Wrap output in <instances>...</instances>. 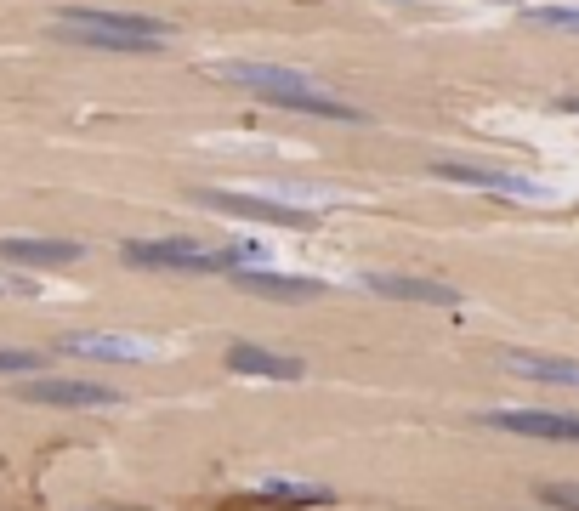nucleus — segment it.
I'll return each mask as SVG.
<instances>
[{"label":"nucleus","instance_id":"obj_1","mask_svg":"<svg viewBox=\"0 0 579 511\" xmlns=\"http://www.w3.org/2000/svg\"><path fill=\"white\" fill-rule=\"evenodd\" d=\"M222 80H233V86L256 91L262 103H279L290 108V114H318V120H358V108L341 103V97H330V91H318L313 74L301 69H284V63H222Z\"/></svg>","mask_w":579,"mask_h":511},{"label":"nucleus","instance_id":"obj_2","mask_svg":"<svg viewBox=\"0 0 579 511\" xmlns=\"http://www.w3.org/2000/svg\"><path fill=\"white\" fill-rule=\"evenodd\" d=\"M52 29L63 40L103 46V52H165V40H171V23L142 18V12H103V6H63Z\"/></svg>","mask_w":579,"mask_h":511},{"label":"nucleus","instance_id":"obj_3","mask_svg":"<svg viewBox=\"0 0 579 511\" xmlns=\"http://www.w3.org/2000/svg\"><path fill=\"white\" fill-rule=\"evenodd\" d=\"M120 256L131 267H159V273H239L245 262H256V250L245 245L211 250L193 239H125Z\"/></svg>","mask_w":579,"mask_h":511},{"label":"nucleus","instance_id":"obj_4","mask_svg":"<svg viewBox=\"0 0 579 511\" xmlns=\"http://www.w3.org/2000/svg\"><path fill=\"white\" fill-rule=\"evenodd\" d=\"M199 205L222 216H245V222H267V228H313V211H296V205H279V199H256V194H228V188H199Z\"/></svg>","mask_w":579,"mask_h":511},{"label":"nucleus","instance_id":"obj_5","mask_svg":"<svg viewBox=\"0 0 579 511\" xmlns=\"http://www.w3.org/2000/svg\"><path fill=\"white\" fill-rule=\"evenodd\" d=\"M18 398L52 404V409H108V404H120V392L103 387V381H57V375H29L18 387Z\"/></svg>","mask_w":579,"mask_h":511},{"label":"nucleus","instance_id":"obj_6","mask_svg":"<svg viewBox=\"0 0 579 511\" xmlns=\"http://www.w3.org/2000/svg\"><path fill=\"white\" fill-rule=\"evenodd\" d=\"M477 421L540 443H579V415H557V409H494V415H477Z\"/></svg>","mask_w":579,"mask_h":511},{"label":"nucleus","instance_id":"obj_7","mask_svg":"<svg viewBox=\"0 0 579 511\" xmlns=\"http://www.w3.org/2000/svg\"><path fill=\"white\" fill-rule=\"evenodd\" d=\"M63 353H80V358H103V364H137V358H154V341H142V335L80 330V335H63Z\"/></svg>","mask_w":579,"mask_h":511},{"label":"nucleus","instance_id":"obj_8","mask_svg":"<svg viewBox=\"0 0 579 511\" xmlns=\"http://www.w3.org/2000/svg\"><path fill=\"white\" fill-rule=\"evenodd\" d=\"M0 262L6 267H69L80 262L74 239H0Z\"/></svg>","mask_w":579,"mask_h":511},{"label":"nucleus","instance_id":"obj_9","mask_svg":"<svg viewBox=\"0 0 579 511\" xmlns=\"http://www.w3.org/2000/svg\"><path fill=\"white\" fill-rule=\"evenodd\" d=\"M432 171H438V177H449V182H472V188H494V194H517V199H534V194H540L528 177H511V171H500V165H460V159H438Z\"/></svg>","mask_w":579,"mask_h":511},{"label":"nucleus","instance_id":"obj_10","mask_svg":"<svg viewBox=\"0 0 579 511\" xmlns=\"http://www.w3.org/2000/svg\"><path fill=\"white\" fill-rule=\"evenodd\" d=\"M369 290H375V296H392V301H421V307H460V290L432 284V279H409V273H375Z\"/></svg>","mask_w":579,"mask_h":511},{"label":"nucleus","instance_id":"obj_11","mask_svg":"<svg viewBox=\"0 0 579 511\" xmlns=\"http://www.w3.org/2000/svg\"><path fill=\"white\" fill-rule=\"evenodd\" d=\"M228 364H233L239 375H267V381H301V375H307V364H301V358L267 353V347H250V341L228 347Z\"/></svg>","mask_w":579,"mask_h":511},{"label":"nucleus","instance_id":"obj_12","mask_svg":"<svg viewBox=\"0 0 579 511\" xmlns=\"http://www.w3.org/2000/svg\"><path fill=\"white\" fill-rule=\"evenodd\" d=\"M511 375H528V381H557V387H579V364L568 358H545V353H506Z\"/></svg>","mask_w":579,"mask_h":511},{"label":"nucleus","instance_id":"obj_13","mask_svg":"<svg viewBox=\"0 0 579 511\" xmlns=\"http://www.w3.org/2000/svg\"><path fill=\"white\" fill-rule=\"evenodd\" d=\"M233 279L245 284V290H262V296H324L318 279H290V273H250V267H239Z\"/></svg>","mask_w":579,"mask_h":511},{"label":"nucleus","instance_id":"obj_14","mask_svg":"<svg viewBox=\"0 0 579 511\" xmlns=\"http://www.w3.org/2000/svg\"><path fill=\"white\" fill-rule=\"evenodd\" d=\"M528 18L540 29H574L579 35V6H528Z\"/></svg>","mask_w":579,"mask_h":511},{"label":"nucleus","instance_id":"obj_15","mask_svg":"<svg viewBox=\"0 0 579 511\" xmlns=\"http://www.w3.org/2000/svg\"><path fill=\"white\" fill-rule=\"evenodd\" d=\"M0 370H6V375H40V370H46V353H23V347H0Z\"/></svg>","mask_w":579,"mask_h":511},{"label":"nucleus","instance_id":"obj_16","mask_svg":"<svg viewBox=\"0 0 579 511\" xmlns=\"http://www.w3.org/2000/svg\"><path fill=\"white\" fill-rule=\"evenodd\" d=\"M540 500L545 506H557V511H579V483H545Z\"/></svg>","mask_w":579,"mask_h":511},{"label":"nucleus","instance_id":"obj_17","mask_svg":"<svg viewBox=\"0 0 579 511\" xmlns=\"http://www.w3.org/2000/svg\"><path fill=\"white\" fill-rule=\"evenodd\" d=\"M40 284L23 279V273H0V296H35Z\"/></svg>","mask_w":579,"mask_h":511},{"label":"nucleus","instance_id":"obj_18","mask_svg":"<svg viewBox=\"0 0 579 511\" xmlns=\"http://www.w3.org/2000/svg\"><path fill=\"white\" fill-rule=\"evenodd\" d=\"M562 108H574V114H579V91H574V97H562Z\"/></svg>","mask_w":579,"mask_h":511},{"label":"nucleus","instance_id":"obj_19","mask_svg":"<svg viewBox=\"0 0 579 511\" xmlns=\"http://www.w3.org/2000/svg\"><path fill=\"white\" fill-rule=\"evenodd\" d=\"M97 511H142V506H97Z\"/></svg>","mask_w":579,"mask_h":511}]
</instances>
